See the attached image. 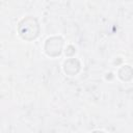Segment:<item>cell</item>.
<instances>
[{
	"instance_id": "3957f363",
	"label": "cell",
	"mask_w": 133,
	"mask_h": 133,
	"mask_svg": "<svg viewBox=\"0 0 133 133\" xmlns=\"http://www.w3.org/2000/svg\"><path fill=\"white\" fill-rule=\"evenodd\" d=\"M62 69L66 75L74 76V75L79 73V71L81 69V64L77 58H69V59L64 60Z\"/></svg>"
},
{
	"instance_id": "6da1fadb",
	"label": "cell",
	"mask_w": 133,
	"mask_h": 133,
	"mask_svg": "<svg viewBox=\"0 0 133 133\" xmlns=\"http://www.w3.org/2000/svg\"><path fill=\"white\" fill-rule=\"evenodd\" d=\"M17 30L22 39L31 42L39 35L41 26L36 18L32 16H27L19 22Z\"/></svg>"
},
{
	"instance_id": "277c9868",
	"label": "cell",
	"mask_w": 133,
	"mask_h": 133,
	"mask_svg": "<svg viewBox=\"0 0 133 133\" xmlns=\"http://www.w3.org/2000/svg\"><path fill=\"white\" fill-rule=\"evenodd\" d=\"M132 68L130 65H123L117 72V76L122 81H130L132 79Z\"/></svg>"
},
{
	"instance_id": "5b68a950",
	"label": "cell",
	"mask_w": 133,
	"mask_h": 133,
	"mask_svg": "<svg viewBox=\"0 0 133 133\" xmlns=\"http://www.w3.org/2000/svg\"><path fill=\"white\" fill-rule=\"evenodd\" d=\"M91 133H105V132H103V131H100V130H96V131H92Z\"/></svg>"
},
{
	"instance_id": "7a4b0ae2",
	"label": "cell",
	"mask_w": 133,
	"mask_h": 133,
	"mask_svg": "<svg viewBox=\"0 0 133 133\" xmlns=\"http://www.w3.org/2000/svg\"><path fill=\"white\" fill-rule=\"evenodd\" d=\"M64 42L60 36L48 37L44 44V51L50 57H58L63 50Z\"/></svg>"
}]
</instances>
